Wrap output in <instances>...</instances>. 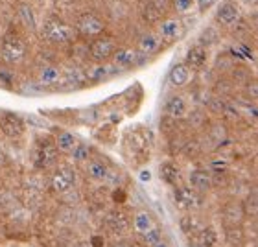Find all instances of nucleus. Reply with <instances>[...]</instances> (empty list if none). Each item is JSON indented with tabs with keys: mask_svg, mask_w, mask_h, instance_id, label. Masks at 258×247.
<instances>
[{
	"mask_svg": "<svg viewBox=\"0 0 258 247\" xmlns=\"http://www.w3.org/2000/svg\"><path fill=\"white\" fill-rule=\"evenodd\" d=\"M116 52V41L113 37H98L91 44V57L94 61H107Z\"/></svg>",
	"mask_w": 258,
	"mask_h": 247,
	"instance_id": "nucleus-4",
	"label": "nucleus"
},
{
	"mask_svg": "<svg viewBox=\"0 0 258 247\" xmlns=\"http://www.w3.org/2000/svg\"><path fill=\"white\" fill-rule=\"evenodd\" d=\"M151 225H153V223H151V216L148 214V212H139V214L135 216V227H137L142 234H144Z\"/></svg>",
	"mask_w": 258,
	"mask_h": 247,
	"instance_id": "nucleus-24",
	"label": "nucleus"
},
{
	"mask_svg": "<svg viewBox=\"0 0 258 247\" xmlns=\"http://www.w3.org/2000/svg\"><path fill=\"white\" fill-rule=\"evenodd\" d=\"M240 17H242V13L238 10V6L232 4V2H223V4L218 8V11H216V19H218V22L223 24V26L236 24V22L240 21Z\"/></svg>",
	"mask_w": 258,
	"mask_h": 247,
	"instance_id": "nucleus-7",
	"label": "nucleus"
},
{
	"mask_svg": "<svg viewBox=\"0 0 258 247\" xmlns=\"http://www.w3.org/2000/svg\"><path fill=\"white\" fill-rule=\"evenodd\" d=\"M243 2H245V4H254L256 0H243Z\"/></svg>",
	"mask_w": 258,
	"mask_h": 247,
	"instance_id": "nucleus-37",
	"label": "nucleus"
},
{
	"mask_svg": "<svg viewBox=\"0 0 258 247\" xmlns=\"http://www.w3.org/2000/svg\"><path fill=\"white\" fill-rule=\"evenodd\" d=\"M0 129H2L4 135L15 139V137H21L22 131H24V122H22L21 116H17V114H4V116L0 118Z\"/></svg>",
	"mask_w": 258,
	"mask_h": 247,
	"instance_id": "nucleus-8",
	"label": "nucleus"
},
{
	"mask_svg": "<svg viewBox=\"0 0 258 247\" xmlns=\"http://www.w3.org/2000/svg\"><path fill=\"white\" fill-rule=\"evenodd\" d=\"M89 153H91V150H89L87 146H76L74 150H72V157H74V161H78V162L89 161Z\"/></svg>",
	"mask_w": 258,
	"mask_h": 247,
	"instance_id": "nucleus-26",
	"label": "nucleus"
},
{
	"mask_svg": "<svg viewBox=\"0 0 258 247\" xmlns=\"http://www.w3.org/2000/svg\"><path fill=\"white\" fill-rule=\"evenodd\" d=\"M144 236V242L148 243V245H157V243L161 242V238H162V232H161V227H157V225H151L148 231L142 234Z\"/></svg>",
	"mask_w": 258,
	"mask_h": 247,
	"instance_id": "nucleus-22",
	"label": "nucleus"
},
{
	"mask_svg": "<svg viewBox=\"0 0 258 247\" xmlns=\"http://www.w3.org/2000/svg\"><path fill=\"white\" fill-rule=\"evenodd\" d=\"M87 173H89L92 179L102 181V179H105L109 175V168H107V164H103L102 161H91L89 166H87Z\"/></svg>",
	"mask_w": 258,
	"mask_h": 247,
	"instance_id": "nucleus-20",
	"label": "nucleus"
},
{
	"mask_svg": "<svg viewBox=\"0 0 258 247\" xmlns=\"http://www.w3.org/2000/svg\"><path fill=\"white\" fill-rule=\"evenodd\" d=\"M21 13H22V19L26 22L30 28H35V19H33V13L32 10H28V6H22L21 8Z\"/></svg>",
	"mask_w": 258,
	"mask_h": 247,
	"instance_id": "nucleus-29",
	"label": "nucleus"
},
{
	"mask_svg": "<svg viewBox=\"0 0 258 247\" xmlns=\"http://www.w3.org/2000/svg\"><path fill=\"white\" fill-rule=\"evenodd\" d=\"M199 2V8L201 10H205V8H209V6H212L216 2V0H198Z\"/></svg>",
	"mask_w": 258,
	"mask_h": 247,
	"instance_id": "nucleus-33",
	"label": "nucleus"
},
{
	"mask_svg": "<svg viewBox=\"0 0 258 247\" xmlns=\"http://www.w3.org/2000/svg\"><path fill=\"white\" fill-rule=\"evenodd\" d=\"M153 247H168V243H164V242H159V243H157V245H153Z\"/></svg>",
	"mask_w": 258,
	"mask_h": 247,
	"instance_id": "nucleus-36",
	"label": "nucleus"
},
{
	"mask_svg": "<svg viewBox=\"0 0 258 247\" xmlns=\"http://www.w3.org/2000/svg\"><path fill=\"white\" fill-rule=\"evenodd\" d=\"M190 187H192L194 192H207L212 187V179H210V173L207 170H194L190 173Z\"/></svg>",
	"mask_w": 258,
	"mask_h": 247,
	"instance_id": "nucleus-10",
	"label": "nucleus"
},
{
	"mask_svg": "<svg viewBox=\"0 0 258 247\" xmlns=\"http://www.w3.org/2000/svg\"><path fill=\"white\" fill-rule=\"evenodd\" d=\"M159 37L166 39V41H173V39H177L181 35V22L177 19H166V21L161 22V26H159Z\"/></svg>",
	"mask_w": 258,
	"mask_h": 247,
	"instance_id": "nucleus-15",
	"label": "nucleus"
},
{
	"mask_svg": "<svg viewBox=\"0 0 258 247\" xmlns=\"http://www.w3.org/2000/svg\"><path fill=\"white\" fill-rule=\"evenodd\" d=\"M216 240H218V236H216V232L212 231V229L201 231V243H203L205 247H212L216 243Z\"/></svg>",
	"mask_w": 258,
	"mask_h": 247,
	"instance_id": "nucleus-27",
	"label": "nucleus"
},
{
	"mask_svg": "<svg viewBox=\"0 0 258 247\" xmlns=\"http://www.w3.org/2000/svg\"><path fill=\"white\" fill-rule=\"evenodd\" d=\"M140 177L144 179V181H150L151 175H150V172H142V173H140Z\"/></svg>",
	"mask_w": 258,
	"mask_h": 247,
	"instance_id": "nucleus-34",
	"label": "nucleus"
},
{
	"mask_svg": "<svg viewBox=\"0 0 258 247\" xmlns=\"http://www.w3.org/2000/svg\"><path fill=\"white\" fill-rule=\"evenodd\" d=\"M161 179L162 181H166L168 184H175L179 181V168L172 162H164L161 164Z\"/></svg>",
	"mask_w": 258,
	"mask_h": 247,
	"instance_id": "nucleus-19",
	"label": "nucleus"
},
{
	"mask_svg": "<svg viewBox=\"0 0 258 247\" xmlns=\"http://www.w3.org/2000/svg\"><path fill=\"white\" fill-rule=\"evenodd\" d=\"M76 32L80 33L81 37H87V39L100 37L105 32V22L96 13H83L76 21Z\"/></svg>",
	"mask_w": 258,
	"mask_h": 247,
	"instance_id": "nucleus-3",
	"label": "nucleus"
},
{
	"mask_svg": "<svg viewBox=\"0 0 258 247\" xmlns=\"http://www.w3.org/2000/svg\"><path fill=\"white\" fill-rule=\"evenodd\" d=\"M162 46V41L159 35H155V33H146V35H142L139 41V50L142 52V54H155V52H159Z\"/></svg>",
	"mask_w": 258,
	"mask_h": 247,
	"instance_id": "nucleus-14",
	"label": "nucleus"
},
{
	"mask_svg": "<svg viewBox=\"0 0 258 247\" xmlns=\"http://www.w3.org/2000/svg\"><path fill=\"white\" fill-rule=\"evenodd\" d=\"M184 65L188 67L190 70H199L207 65V50L203 46H192V48L186 52V59Z\"/></svg>",
	"mask_w": 258,
	"mask_h": 247,
	"instance_id": "nucleus-11",
	"label": "nucleus"
},
{
	"mask_svg": "<svg viewBox=\"0 0 258 247\" xmlns=\"http://www.w3.org/2000/svg\"><path fill=\"white\" fill-rule=\"evenodd\" d=\"M26 55V43L17 33H6L0 43V57L8 65L21 63Z\"/></svg>",
	"mask_w": 258,
	"mask_h": 247,
	"instance_id": "nucleus-2",
	"label": "nucleus"
},
{
	"mask_svg": "<svg viewBox=\"0 0 258 247\" xmlns=\"http://www.w3.org/2000/svg\"><path fill=\"white\" fill-rule=\"evenodd\" d=\"M225 218L229 221H232V223H238V221L243 218V209L240 207V205L236 203H231V205H227V209H225Z\"/></svg>",
	"mask_w": 258,
	"mask_h": 247,
	"instance_id": "nucleus-23",
	"label": "nucleus"
},
{
	"mask_svg": "<svg viewBox=\"0 0 258 247\" xmlns=\"http://www.w3.org/2000/svg\"><path fill=\"white\" fill-rule=\"evenodd\" d=\"M190 81V69L186 65H175L172 70H170V83L173 87H183Z\"/></svg>",
	"mask_w": 258,
	"mask_h": 247,
	"instance_id": "nucleus-17",
	"label": "nucleus"
},
{
	"mask_svg": "<svg viewBox=\"0 0 258 247\" xmlns=\"http://www.w3.org/2000/svg\"><path fill=\"white\" fill-rule=\"evenodd\" d=\"M105 223H107L109 231L114 232V234H124L129 229V218L125 212L122 210H113L109 212L107 218H105Z\"/></svg>",
	"mask_w": 258,
	"mask_h": 247,
	"instance_id": "nucleus-9",
	"label": "nucleus"
},
{
	"mask_svg": "<svg viewBox=\"0 0 258 247\" xmlns=\"http://www.w3.org/2000/svg\"><path fill=\"white\" fill-rule=\"evenodd\" d=\"M114 247H133V245H131L129 242H118Z\"/></svg>",
	"mask_w": 258,
	"mask_h": 247,
	"instance_id": "nucleus-35",
	"label": "nucleus"
},
{
	"mask_svg": "<svg viewBox=\"0 0 258 247\" xmlns=\"http://www.w3.org/2000/svg\"><path fill=\"white\" fill-rule=\"evenodd\" d=\"M43 37L46 41L54 44H69L74 41L76 37V30L70 26L69 22L61 21V19H48V21L44 22L43 26Z\"/></svg>",
	"mask_w": 258,
	"mask_h": 247,
	"instance_id": "nucleus-1",
	"label": "nucleus"
},
{
	"mask_svg": "<svg viewBox=\"0 0 258 247\" xmlns=\"http://www.w3.org/2000/svg\"><path fill=\"white\" fill-rule=\"evenodd\" d=\"M188 107H186V102H184V98L181 96H172L170 100L166 102V113L172 116V118H183L184 114H186Z\"/></svg>",
	"mask_w": 258,
	"mask_h": 247,
	"instance_id": "nucleus-16",
	"label": "nucleus"
},
{
	"mask_svg": "<svg viewBox=\"0 0 258 247\" xmlns=\"http://www.w3.org/2000/svg\"><path fill=\"white\" fill-rule=\"evenodd\" d=\"M61 80V70L57 67H44L39 74V81L43 85H54Z\"/></svg>",
	"mask_w": 258,
	"mask_h": 247,
	"instance_id": "nucleus-18",
	"label": "nucleus"
},
{
	"mask_svg": "<svg viewBox=\"0 0 258 247\" xmlns=\"http://www.w3.org/2000/svg\"><path fill=\"white\" fill-rule=\"evenodd\" d=\"M227 240H229L232 245H236V243L242 242V232L232 227V229H229V231H227Z\"/></svg>",
	"mask_w": 258,
	"mask_h": 247,
	"instance_id": "nucleus-30",
	"label": "nucleus"
},
{
	"mask_svg": "<svg viewBox=\"0 0 258 247\" xmlns=\"http://www.w3.org/2000/svg\"><path fill=\"white\" fill-rule=\"evenodd\" d=\"M139 59V52L135 48H120L113 54V61L116 67H122V69H127L131 65L137 63Z\"/></svg>",
	"mask_w": 258,
	"mask_h": 247,
	"instance_id": "nucleus-13",
	"label": "nucleus"
},
{
	"mask_svg": "<svg viewBox=\"0 0 258 247\" xmlns=\"http://www.w3.org/2000/svg\"><path fill=\"white\" fill-rule=\"evenodd\" d=\"M247 210L249 212H253V214L256 212V196H254V194L247 199Z\"/></svg>",
	"mask_w": 258,
	"mask_h": 247,
	"instance_id": "nucleus-32",
	"label": "nucleus"
},
{
	"mask_svg": "<svg viewBox=\"0 0 258 247\" xmlns=\"http://www.w3.org/2000/svg\"><path fill=\"white\" fill-rule=\"evenodd\" d=\"M74 183H76V173H74V170L69 166H59L54 172L52 179H50L52 190H55V192H59V194L69 192Z\"/></svg>",
	"mask_w": 258,
	"mask_h": 247,
	"instance_id": "nucleus-5",
	"label": "nucleus"
},
{
	"mask_svg": "<svg viewBox=\"0 0 258 247\" xmlns=\"http://www.w3.org/2000/svg\"><path fill=\"white\" fill-rule=\"evenodd\" d=\"M210 168H212L214 172H218V173L225 172V170H227V161H223V159H216V161L210 162Z\"/></svg>",
	"mask_w": 258,
	"mask_h": 247,
	"instance_id": "nucleus-31",
	"label": "nucleus"
},
{
	"mask_svg": "<svg viewBox=\"0 0 258 247\" xmlns=\"http://www.w3.org/2000/svg\"><path fill=\"white\" fill-rule=\"evenodd\" d=\"M194 0H173V8L177 13H188L192 10Z\"/></svg>",
	"mask_w": 258,
	"mask_h": 247,
	"instance_id": "nucleus-28",
	"label": "nucleus"
},
{
	"mask_svg": "<svg viewBox=\"0 0 258 247\" xmlns=\"http://www.w3.org/2000/svg\"><path fill=\"white\" fill-rule=\"evenodd\" d=\"M55 161H57V148H55V144L46 140L35 151V166L46 170V168L54 166Z\"/></svg>",
	"mask_w": 258,
	"mask_h": 247,
	"instance_id": "nucleus-6",
	"label": "nucleus"
},
{
	"mask_svg": "<svg viewBox=\"0 0 258 247\" xmlns=\"http://www.w3.org/2000/svg\"><path fill=\"white\" fill-rule=\"evenodd\" d=\"M57 151H72L76 148V137L72 133H59L55 139Z\"/></svg>",
	"mask_w": 258,
	"mask_h": 247,
	"instance_id": "nucleus-21",
	"label": "nucleus"
},
{
	"mask_svg": "<svg viewBox=\"0 0 258 247\" xmlns=\"http://www.w3.org/2000/svg\"><path fill=\"white\" fill-rule=\"evenodd\" d=\"M181 227H183V231L186 234H196V232L201 231V225L198 223V220H194V218H184L181 221Z\"/></svg>",
	"mask_w": 258,
	"mask_h": 247,
	"instance_id": "nucleus-25",
	"label": "nucleus"
},
{
	"mask_svg": "<svg viewBox=\"0 0 258 247\" xmlns=\"http://www.w3.org/2000/svg\"><path fill=\"white\" fill-rule=\"evenodd\" d=\"M175 201L184 209H192V207L201 205V198L198 196V192H194L192 188H179V190H175Z\"/></svg>",
	"mask_w": 258,
	"mask_h": 247,
	"instance_id": "nucleus-12",
	"label": "nucleus"
}]
</instances>
